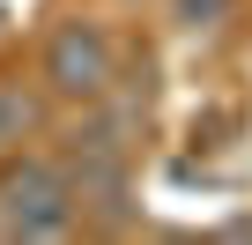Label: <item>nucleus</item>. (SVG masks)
<instances>
[{"label": "nucleus", "mask_w": 252, "mask_h": 245, "mask_svg": "<svg viewBox=\"0 0 252 245\" xmlns=\"http://www.w3.org/2000/svg\"><path fill=\"white\" fill-rule=\"evenodd\" d=\"M74 186L67 164L45 149H8L0 156V238H74Z\"/></svg>", "instance_id": "1"}, {"label": "nucleus", "mask_w": 252, "mask_h": 245, "mask_svg": "<svg viewBox=\"0 0 252 245\" xmlns=\"http://www.w3.org/2000/svg\"><path fill=\"white\" fill-rule=\"evenodd\" d=\"M119 82V45L96 15H60L45 30V52H37V89L60 97V104H89Z\"/></svg>", "instance_id": "2"}, {"label": "nucleus", "mask_w": 252, "mask_h": 245, "mask_svg": "<svg viewBox=\"0 0 252 245\" xmlns=\"http://www.w3.org/2000/svg\"><path fill=\"white\" fill-rule=\"evenodd\" d=\"M67 186H74V215L89 230H134L141 201H134V156L119 149H67Z\"/></svg>", "instance_id": "3"}, {"label": "nucleus", "mask_w": 252, "mask_h": 245, "mask_svg": "<svg viewBox=\"0 0 252 245\" xmlns=\"http://www.w3.org/2000/svg\"><path fill=\"white\" fill-rule=\"evenodd\" d=\"M37 134H45V89L0 74V156H8V149H30Z\"/></svg>", "instance_id": "4"}, {"label": "nucleus", "mask_w": 252, "mask_h": 245, "mask_svg": "<svg viewBox=\"0 0 252 245\" xmlns=\"http://www.w3.org/2000/svg\"><path fill=\"white\" fill-rule=\"evenodd\" d=\"M237 15V0H171V23L178 30H222Z\"/></svg>", "instance_id": "5"}]
</instances>
